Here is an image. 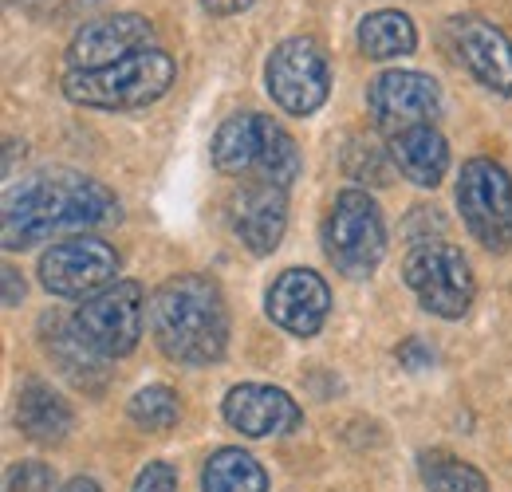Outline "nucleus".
<instances>
[{"label":"nucleus","instance_id":"1","mask_svg":"<svg viewBox=\"0 0 512 492\" xmlns=\"http://www.w3.org/2000/svg\"><path fill=\"white\" fill-rule=\"evenodd\" d=\"M119 217H123L119 197L103 182L71 170H52V174H32L20 185H8L0 237L8 252H16V248L52 241L60 233L115 225Z\"/></svg>","mask_w":512,"mask_h":492},{"label":"nucleus","instance_id":"2","mask_svg":"<svg viewBox=\"0 0 512 492\" xmlns=\"http://www.w3.org/2000/svg\"><path fill=\"white\" fill-rule=\"evenodd\" d=\"M146 323L158 351L182 367H209L229 347V308L209 276H174L150 304Z\"/></svg>","mask_w":512,"mask_h":492},{"label":"nucleus","instance_id":"3","mask_svg":"<svg viewBox=\"0 0 512 492\" xmlns=\"http://www.w3.org/2000/svg\"><path fill=\"white\" fill-rule=\"evenodd\" d=\"M213 166L229 178H245V182H264L276 189L300 178V150L296 138L268 115H233L225 119L221 130L213 134Z\"/></svg>","mask_w":512,"mask_h":492},{"label":"nucleus","instance_id":"4","mask_svg":"<svg viewBox=\"0 0 512 492\" xmlns=\"http://www.w3.org/2000/svg\"><path fill=\"white\" fill-rule=\"evenodd\" d=\"M174 79H178L174 56L162 48H146L99 71H67L64 95L71 103L95 111H134L162 99Z\"/></svg>","mask_w":512,"mask_h":492},{"label":"nucleus","instance_id":"5","mask_svg":"<svg viewBox=\"0 0 512 492\" xmlns=\"http://www.w3.org/2000/svg\"><path fill=\"white\" fill-rule=\"evenodd\" d=\"M323 252L351 280H363L379 268L386 252V225L371 193L343 189L335 197L323 217Z\"/></svg>","mask_w":512,"mask_h":492},{"label":"nucleus","instance_id":"6","mask_svg":"<svg viewBox=\"0 0 512 492\" xmlns=\"http://www.w3.org/2000/svg\"><path fill=\"white\" fill-rule=\"evenodd\" d=\"M264 87L284 115H296V119L316 115L331 91V71H327L323 48L308 36L280 40L264 63Z\"/></svg>","mask_w":512,"mask_h":492},{"label":"nucleus","instance_id":"7","mask_svg":"<svg viewBox=\"0 0 512 492\" xmlns=\"http://www.w3.org/2000/svg\"><path fill=\"white\" fill-rule=\"evenodd\" d=\"M402 280L418 296L422 308L430 315H442V319H461L477 296L469 260L442 241L410 248L402 260Z\"/></svg>","mask_w":512,"mask_h":492},{"label":"nucleus","instance_id":"8","mask_svg":"<svg viewBox=\"0 0 512 492\" xmlns=\"http://www.w3.org/2000/svg\"><path fill=\"white\" fill-rule=\"evenodd\" d=\"M457 209L473 241L489 252H509L512 248V178L501 162L493 158H473L461 166L457 178Z\"/></svg>","mask_w":512,"mask_h":492},{"label":"nucleus","instance_id":"9","mask_svg":"<svg viewBox=\"0 0 512 492\" xmlns=\"http://www.w3.org/2000/svg\"><path fill=\"white\" fill-rule=\"evenodd\" d=\"M142 315H146V304H142V284L134 280H119L111 284L107 292L83 300L79 311L71 315V327L75 335L103 359H123L138 347L142 339Z\"/></svg>","mask_w":512,"mask_h":492},{"label":"nucleus","instance_id":"10","mask_svg":"<svg viewBox=\"0 0 512 492\" xmlns=\"http://www.w3.org/2000/svg\"><path fill=\"white\" fill-rule=\"evenodd\" d=\"M119 276V252L99 237H71L40 256V284L64 300H91Z\"/></svg>","mask_w":512,"mask_h":492},{"label":"nucleus","instance_id":"11","mask_svg":"<svg viewBox=\"0 0 512 492\" xmlns=\"http://www.w3.org/2000/svg\"><path fill=\"white\" fill-rule=\"evenodd\" d=\"M367 107L375 115V126L386 138H394L442 119V87L422 71H383L367 91Z\"/></svg>","mask_w":512,"mask_h":492},{"label":"nucleus","instance_id":"12","mask_svg":"<svg viewBox=\"0 0 512 492\" xmlns=\"http://www.w3.org/2000/svg\"><path fill=\"white\" fill-rule=\"evenodd\" d=\"M457 63L493 95H512V40L481 16H453L446 24Z\"/></svg>","mask_w":512,"mask_h":492},{"label":"nucleus","instance_id":"13","mask_svg":"<svg viewBox=\"0 0 512 492\" xmlns=\"http://www.w3.org/2000/svg\"><path fill=\"white\" fill-rule=\"evenodd\" d=\"M158 48L154 44V24L138 12H115L103 20H91L75 32V40L67 44V63L71 71H99L111 63L127 60L134 52Z\"/></svg>","mask_w":512,"mask_h":492},{"label":"nucleus","instance_id":"14","mask_svg":"<svg viewBox=\"0 0 512 492\" xmlns=\"http://www.w3.org/2000/svg\"><path fill=\"white\" fill-rule=\"evenodd\" d=\"M268 319L288 331V335H300V339H312L323 327L327 311H331V292L323 284L320 272L312 268H288L272 280L268 288Z\"/></svg>","mask_w":512,"mask_h":492},{"label":"nucleus","instance_id":"15","mask_svg":"<svg viewBox=\"0 0 512 492\" xmlns=\"http://www.w3.org/2000/svg\"><path fill=\"white\" fill-rule=\"evenodd\" d=\"M225 422L245 437H280V433L300 430L304 414L296 406L292 394H284L280 386H264V382H241L229 390L225 406H221Z\"/></svg>","mask_w":512,"mask_h":492},{"label":"nucleus","instance_id":"16","mask_svg":"<svg viewBox=\"0 0 512 492\" xmlns=\"http://www.w3.org/2000/svg\"><path fill=\"white\" fill-rule=\"evenodd\" d=\"M229 217H233V233L241 237V245L249 252H256V256L276 252V245L284 241V229H288L284 189L264 182H245L241 193L229 201Z\"/></svg>","mask_w":512,"mask_h":492},{"label":"nucleus","instance_id":"17","mask_svg":"<svg viewBox=\"0 0 512 492\" xmlns=\"http://www.w3.org/2000/svg\"><path fill=\"white\" fill-rule=\"evenodd\" d=\"M390 162L402 178H410L422 189H434L449 170V146L438 134V126H414L390 138Z\"/></svg>","mask_w":512,"mask_h":492},{"label":"nucleus","instance_id":"18","mask_svg":"<svg viewBox=\"0 0 512 492\" xmlns=\"http://www.w3.org/2000/svg\"><path fill=\"white\" fill-rule=\"evenodd\" d=\"M16 422H20V433L36 445H56L64 441L67 430H71V406L64 398L44 386V382H28L16 398Z\"/></svg>","mask_w":512,"mask_h":492},{"label":"nucleus","instance_id":"19","mask_svg":"<svg viewBox=\"0 0 512 492\" xmlns=\"http://www.w3.org/2000/svg\"><path fill=\"white\" fill-rule=\"evenodd\" d=\"M418 48V32H414V20L398 8H383V12H371L363 24H359V52L367 60H402Z\"/></svg>","mask_w":512,"mask_h":492},{"label":"nucleus","instance_id":"20","mask_svg":"<svg viewBox=\"0 0 512 492\" xmlns=\"http://www.w3.org/2000/svg\"><path fill=\"white\" fill-rule=\"evenodd\" d=\"M201 492H268V477L245 449H217L201 469Z\"/></svg>","mask_w":512,"mask_h":492},{"label":"nucleus","instance_id":"21","mask_svg":"<svg viewBox=\"0 0 512 492\" xmlns=\"http://www.w3.org/2000/svg\"><path fill=\"white\" fill-rule=\"evenodd\" d=\"M422 481L430 492H489V481L481 469L449 457V453H422Z\"/></svg>","mask_w":512,"mask_h":492},{"label":"nucleus","instance_id":"22","mask_svg":"<svg viewBox=\"0 0 512 492\" xmlns=\"http://www.w3.org/2000/svg\"><path fill=\"white\" fill-rule=\"evenodd\" d=\"M127 414L138 430L166 433L178 426V418H182V402H178V394H174L170 386H142V390L130 398Z\"/></svg>","mask_w":512,"mask_h":492},{"label":"nucleus","instance_id":"23","mask_svg":"<svg viewBox=\"0 0 512 492\" xmlns=\"http://www.w3.org/2000/svg\"><path fill=\"white\" fill-rule=\"evenodd\" d=\"M347 174L359 178V182H371V185H386L390 182V162L383 158V150L375 142H351L347 146Z\"/></svg>","mask_w":512,"mask_h":492},{"label":"nucleus","instance_id":"24","mask_svg":"<svg viewBox=\"0 0 512 492\" xmlns=\"http://www.w3.org/2000/svg\"><path fill=\"white\" fill-rule=\"evenodd\" d=\"M56 473L44 461H20L8 469V492H52Z\"/></svg>","mask_w":512,"mask_h":492},{"label":"nucleus","instance_id":"25","mask_svg":"<svg viewBox=\"0 0 512 492\" xmlns=\"http://www.w3.org/2000/svg\"><path fill=\"white\" fill-rule=\"evenodd\" d=\"M174 489H178V469L170 461H150L134 477V492H174Z\"/></svg>","mask_w":512,"mask_h":492},{"label":"nucleus","instance_id":"26","mask_svg":"<svg viewBox=\"0 0 512 492\" xmlns=\"http://www.w3.org/2000/svg\"><path fill=\"white\" fill-rule=\"evenodd\" d=\"M398 363H406L410 370H422L434 363V351H430L426 343H418V339H406V343L398 347Z\"/></svg>","mask_w":512,"mask_h":492},{"label":"nucleus","instance_id":"27","mask_svg":"<svg viewBox=\"0 0 512 492\" xmlns=\"http://www.w3.org/2000/svg\"><path fill=\"white\" fill-rule=\"evenodd\" d=\"M249 4H256V0H201V8L213 16H233V12H245Z\"/></svg>","mask_w":512,"mask_h":492},{"label":"nucleus","instance_id":"28","mask_svg":"<svg viewBox=\"0 0 512 492\" xmlns=\"http://www.w3.org/2000/svg\"><path fill=\"white\" fill-rule=\"evenodd\" d=\"M24 296V280H16V268H4V304L16 308Z\"/></svg>","mask_w":512,"mask_h":492},{"label":"nucleus","instance_id":"29","mask_svg":"<svg viewBox=\"0 0 512 492\" xmlns=\"http://www.w3.org/2000/svg\"><path fill=\"white\" fill-rule=\"evenodd\" d=\"M60 492H103V489H99V485H95L91 477H75V481H67V485Z\"/></svg>","mask_w":512,"mask_h":492}]
</instances>
